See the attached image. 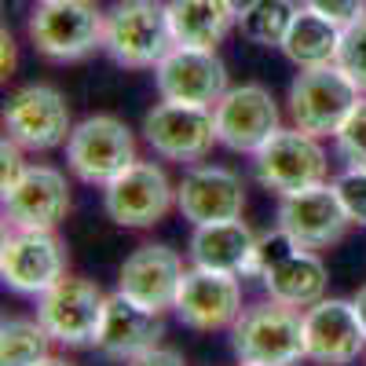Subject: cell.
<instances>
[{
	"instance_id": "e575fe53",
	"label": "cell",
	"mask_w": 366,
	"mask_h": 366,
	"mask_svg": "<svg viewBox=\"0 0 366 366\" xmlns=\"http://www.w3.org/2000/svg\"><path fill=\"white\" fill-rule=\"evenodd\" d=\"M227 4L234 8V15H242V11H249V8L257 4V0H227Z\"/></svg>"
},
{
	"instance_id": "30bf717a",
	"label": "cell",
	"mask_w": 366,
	"mask_h": 366,
	"mask_svg": "<svg viewBox=\"0 0 366 366\" xmlns=\"http://www.w3.org/2000/svg\"><path fill=\"white\" fill-rule=\"evenodd\" d=\"M253 158H257L253 162L257 179L279 198L319 187V183H326V172H330V158L319 147V139L300 129H279L271 136V143Z\"/></svg>"
},
{
	"instance_id": "484cf974",
	"label": "cell",
	"mask_w": 366,
	"mask_h": 366,
	"mask_svg": "<svg viewBox=\"0 0 366 366\" xmlns=\"http://www.w3.org/2000/svg\"><path fill=\"white\" fill-rule=\"evenodd\" d=\"M51 355V333L41 319H8L0 326V366H37Z\"/></svg>"
},
{
	"instance_id": "5bb4252c",
	"label": "cell",
	"mask_w": 366,
	"mask_h": 366,
	"mask_svg": "<svg viewBox=\"0 0 366 366\" xmlns=\"http://www.w3.org/2000/svg\"><path fill=\"white\" fill-rule=\"evenodd\" d=\"M279 227L304 249H330L348 234L352 217L337 194L333 183H319V187L282 194L279 198Z\"/></svg>"
},
{
	"instance_id": "9a60e30c",
	"label": "cell",
	"mask_w": 366,
	"mask_h": 366,
	"mask_svg": "<svg viewBox=\"0 0 366 366\" xmlns=\"http://www.w3.org/2000/svg\"><path fill=\"white\" fill-rule=\"evenodd\" d=\"M154 84L165 103L205 107L212 110L227 92V66L217 51L205 48H172L154 66Z\"/></svg>"
},
{
	"instance_id": "7402d4cb",
	"label": "cell",
	"mask_w": 366,
	"mask_h": 366,
	"mask_svg": "<svg viewBox=\"0 0 366 366\" xmlns=\"http://www.w3.org/2000/svg\"><path fill=\"white\" fill-rule=\"evenodd\" d=\"M257 253V234L249 224L224 220V224H202L191 234V264L209 271H227V274H249Z\"/></svg>"
},
{
	"instance_id": "277c9868",
	"label": "cell",
	"mask_w": 366,
	"mask_h": 366,
	"mask_svg": "<svg viewBox=\"0 0 366 366\" xmlns=\"http://www.w3.org/2000/svg\"><path fill=\"white\" fill-rule=\"evenodd\" d=\"M107 11L96 0H41L26 22L34 48L51 63H77L103 48Z\"/></svg>"
},
{
	"instance_id": "8fae6325",
	"label": "cell",
	"mask_w": 366,
	"mask_h": 366,
	"mask_svg": "<svg viewBox=\"0 0 366 366\" xmlns=\"http://www.w3.org/2000/svg\"><path fill=\"white\" fill-rule=\"evenodd\" d=\"M143 139L150 143L158 158L198 165L209 158L217 139V117L205 107H183V103H158L143 117Z\"/></svg>"
},
{
	"instance_id": "1f68e13d",
	"label": "cell",
	"mask_w": 366,
	"mask_h": 366,
	"mask_svg": "<svg viewBox=\"0 0 366 366\" xmlns=\"http://www.w3.org/2000/svg\"><path fill=\"white\" fill-rule=\"evenodd\" d=\"M125 366H187L183 362V355L176 352V348H150V352H143V355H136L132 362H125Z\"/></svg>"
},
{
	"instance_id": "8992f818",
	"label": "cell",
	"mask_w": 366,
	"mask_h": 366,
	"mask_svg": "<svg viewBox=\"0 0 366 366\" xmlns=\"http://www.w3.org/2000/svg\"><path fill=\"white\" fill-rule=\"evenodd\" d=\"M132 162H139L136 136L125 121H117L110 114L84 117L81 125H74V132L66 139V165L88 187H107Z\"/></svg>"
},
{
	"instance_id": "8d00e7d4",
	"label": "cell",
	"mask_w": 366,
	"mask_h": 366,
	"mask_svg": "<svg viewBox=\"0 0 366 366\" xmlns=\"http://www.w3.org/2000/svg\"><path fill=\"white\" fill-rule=\"evenodd\" d=\"M238 366H249V362H238Z\"/></svg>"
},
{
	"instance_id": "f546056e",
	"label": "cell",
	"mask_w": 366,
	"mask_h": 366,
	"mask_svg": "<svg viewBox=\"0 0 366 366\" xmlns=\"http://www.w3.org/2000/svg\"><path fill=\"white\" fill-rule=\"evenodd\" d=\"M304 8L326 15L330 22H337V26H348L359 15H366V0H304Z\"/></svg>"
},
{
	"instance_id": "d4e9b609",
	"label": "cell",
	"mask_w": 366,
	"mask_h": 366,
	"mask_svg": "<svg viewBox=\"0 0 366 366\" xmlns=\"http://www.w3.org/2000/svg\"><path fill=\"white\" fill-rule=\"evenodd\" d=\"M297 11L300 8L293 0H257L249 11L238 15V29H242V37L260 48H282Z\"/></svg>"
},
{
	"instance_id": "9c48e42d",
	"label": "cell",
	"mask_w": 366,
	"mask_h": 366,
	"mask_svg": "<svg viewBox=\"0 0 366 366\" xmlns=\"http://www.w3.org/2000/svg\"><path fill=\"white\" fill-rule=\"evenodd\" d=\"M66 274V246L55 231L11 227L0 246V279L22 297H41Z\"/></svg>"
},
{
	"instance_id": "4316f807",
	"label": "cell",
	"mask_w": 366,
	"mask_h": 366,
	"mask_svg": "<svg viewBox=\"0 0 366 366\" xmlns=\"http://www.w3.org/2000/svg\"><path fill=\"white\" fill-rule=\"evenodd\" d=\"M337 66L348 74V81L366 96V15L345 26L341 34V51H337Z\"/></svg>"
},
{
	"instance_id": "2e32d148",
	"label": "cell",
	"mask_w": 366,
	"mask_h": 366,
	"mask_svg": "<svg viewBox=\"0 0 366 366\" xmlns=\"http://www.w3.org/2000/svg\"><path fill=\"white\" fill-rule=\"evenodd\" d=\"M183 326H191L198 333H217V330H231L234 319L242 315V286L238 274L227 271H209V267H194L183 274L179 282V297L176 308Z\"/></svg>"
},
{
	"instance_id": "ba28073f",
	"label": "cell",
	"mask_w": 366,
	"mask_h": 366,
	"mask_svg": "<svg viewBox=\"0 0 366 366\" xmlns=\"http://www.w3.org/2000/svg\"><path fill=\"white\" fill-rule=\"evenodd\" d=\"M176 205V187L154 162H132L103 187V209L117 227H154Z\"/></svg>"
},
{
	"instance_id": "f1b7e54d",
	"label": "cell",
	"mask_w": 366,
	"mask_h": 366,
	"mask_svg": "<svg viewBox=\"0 0 366 366\" xmlns=\"http://www.w3.org/2000/svg\"><path fill=\"white\" fill-rule=\"evenodd\" d=\"M333 187H337L352 224L366 227V169H345L337 179H333Z\"/></svg>"
},
{
	"instance_id": "4fadbf2b",
	"label": "cell",
	"mask_w": 366,
	"mask_h": 366,
	"mask_svg": "<svg viewBox=\"0 0 366 366\" xmlns=\"http://www.w3.org/2000/svg\"><path fill=\"white\" fill-rule=\"evenodd\" d=\"M212 117H217V139L234 154H260L282 129L279 107L264 84L227 88L224 99L212 107Z\"/></svg>"
},
{
	"instance_id": "4dcf8cb0",
	"label": "cell",
	"mask_w": 366,
	"mask_h": 366,
	"mask_svg": "<svg viewBox=\"0 0 366 366\" xmlns=\"http://www.w3.org/2000/svg\"><path fill=\"white\" fill-rule=\"evenodd\" d=\"M29 165L22 162V147L15 143V139H8L4 136V143H0V191H11L15 183L22 179V172H26Z\"/></svg>"
},
{
	"instance_id": "ffe728a7",
	"label": "cell",
	"mask_w": 366,
	"mask_h": 366,
	"mask_svg": "<svg viewBox=\"0 0 366 366\" xmlns=\"http://www.w3.org/2000/svg\"><path fill=\"white\" fill-rule=\"evenodd\" d=\"M183 260L169 246H139L132 257H125L117 271V293L143 304L150 312H169L176 308L179 282H183Z\"/></svg>"
},
{
	"instance_id": "836d02e7",
	"label": "cell",
	"mask_w": 366,
	"mask_h": 366,
	"mask_svg": "<svg viewBox=\"0 0 366 366\" xmlns=\"http://www.w3.org/2000/svg\"><path fill=\"white\" fill-rule=\"evenodd\" d=\"M355 312H359V322H362V330H366V286L355 293Z\"/></svg>"
},
{
	"instance_id": "d6986e66",
	"label": "cell",
	"mask_w": 366,
	"mask_h": 366,
	"mask_svg": "<svg viewBox=\"0 0 366 366\" xmlns=\"http://www.w3.org/2000/svg\"><path fill=\"white\" fill-rule=\"evenodd\" d=\"M176 209L194 227L238 220L246 209V187L224 165H194L176 187Z\"/></svg>"
},
{
	"instance_id": "44dd1931",
	"label": "cell",
	"mask_w": 366,
	"mask_h": 366,
	"mask_svg": "<svg viewBox=\"0 0 366 366\" xmlns=\"http://www.w3.org/2000/svg\"><path fill=\"white\" fill-rule=\"evenodd\" d=\"M162 337H165L162 312L143 308V304L129 300L125 293L107 297L103 322H99V337H96V352H99L103 359L132 362L136 355L158 348Z\"/></svg>"
},
{
	"instance_id": "d6a6232c",
	"label": "cell",
	"mask_w": 366,
	"mask_h": 366,
	"mask_svg": "<svg viewBox=\"0 0 366 366\" xmlns=\"http://www.w3.org/2000/svg\"><path fill=\"white\" fill-rule=\"evenodd\" d=\"M0 44H4V51H0V66H4V77H11V70H15V41H11L8 29L0 34Z\"/></svg>"
},
{
	"instance_id": "cb8c5ba5",
	"label": "cell",
	"mask_w": 366,
	"mask_h": 366,
	"mask_svg": "<svg viewBox=\"0 0 366 366\" xmlns=\"http://www.w3.org/2000/svg\"><path fill=\"white\" fill-rule=\"evenodd\" d=\"M341 34H345V26L330 22L326 15H319L312 8H300L286 41H282V55L297 70L333 66L337 63V51H341Z\"/></svg>"
},
{
	"instance_id": "6da1fadb",
	"label": "cell",
	"mask_w": 366,
	"mask_h": 366,
	"mask_svg": "<svg viewBox=\"0 0 366 366\" xmlns=\"http://www.w3.org/2000/svg\"><path fill=\"white\" fill-rule=\"evenodd\" d=\"M249 274H257L264 282L271 300H282L290 308H304V312L326 297V282H330L326 264L315 257V249L297 246L282 227L257 238Z\"/></svg>"
},
{
	"instance_id": "603a6c76",
	"label": "cell",
	"mask_w": 366,
	"mask_h": 366,
	"mask_svg": "<svg viewBox=\"0 0 366 366\" xmlns=\"http://www.w3.org/2000/svg\"><path fill=\"white\" fill-rule=\"evenodd\" d=\"M169 22L176 48H205L217 51L231 26L238 22L227 0H169Z\"/></svg>"
},
{
	"instance_id": "d590c367",
	"label": "cell",
	"mask_w": 366,
	"mask_h": 366,
	"mask_svg": "<svg viewBox=\"0 0 366 366\" xmlns=\"http://www.w3.org/2000/svg\"><path fill=\"white\" fill-rule=\"evenodd\" d=\"M37 366H74L70 359H59V355H48V359H41Z\"/></svg>"
},
{
	"instance_id": "e0dca14e",
	"label": "cell",
	"mask_w": 366,
	"mask_h": 366,
	"mask_svg": "<svg viewBox=\"0 0 366 366\" xmlns=\"http://www.w3.org/2000/svg\"><path fill=\"white\" fill-rule=\"evenodd\" d=\"M366 348L355 300H319L304 312V352L319 366H348Z\"/></svg>"
},
{
	"instance_id": "3957f363",
	"label": "cell",
	"mask_w": 366,
	"mask_h": 366,
	"mask_svg": "<svg viewBox=\"0 0 366 366\" xmlns=\"http://www.w3.org/2000/svg\"><path fill=\"white\" fill-rule=\"evenodd\" d=\"M231 352L249 366H293L304 352V315L282 300L246 308L231 326Z\"/></svg>"
},
{
	"instance_id": "ac0fdd59",
	"label": "cell",
	"mask_w": 366,
	"mask_h": 366,
	"mask_svg": "<svg viewBox=\"0 0 366 366\" xmlns=\"http://www.w3.org/2000/svg\"><path fill=\"white\" fill-rule=\"evenodd\" d=\"M70 212V183L51 165H29L4 194V217L11 227L55 231Z\"/></svg>"
},
{
	"instance_id": "52a82bcc",
	"label": "cell",
	"mask_w": 366,
	"mask_h": 366,
	"mask_svg": "<svg viewBox=\"0 0 366 366\" xmlns=\"http://www.w3.org/2000/svg\"><path fill=\"white\" fill-rule=\"evenodd\" d=\"M107 293L77 274H63L48 293L37 297V319L63 348H96Z\"/></svg>"
},
{
	"instance_id": "7a4b0ae2",
	"label": "cell",
	"mask_w": 366,
	"mask_h": 366,
	"mask_svg": "<svg viewBox=\"0 0 366 366\" xmlns=\"http://www.w3.org/2000/svg\"><path fill=\"white\" fill-rule=\"evenodd\" d=\"M176 48L165 0H117L107 11L103 51L117 66L154 70Z\"/></svg>"
},
{
	"instance_id": "83f0119b",
	"label": "cell",
	"mask_w": 366,
	"mask_h": 366,
	"mask_svg": "<svg viewBox=\"0 0 366 366\" xmlns=\"http://www.w3.org/2000/svg\"><path fill=\"white\" fill-rule=\"evenodd\" d=\"M333 147H337V158L345 162V169H366V96L355 103L341 132L333 136Z\"/></svg>"
},
{
	"instance_id": "7c38bea8",
	"label": "cell",
	"mask_w": 366,
	"mask_h": 366,
	"mask_svg": "<svg viewBox=\"0 0 366 366\" xmlns=\"http://www.w3.org/2000/svg\"><path fill=\"white\" fill-rule=\"evenodd\" d=\"M4 132L22 150H55L74 132L66 96L51 84H26L4 107Z\"/></svg>"
},
{
	"instance_id": "5b68a950",
	"label": "cell",
	"mask_w": 366,
	"mask_h": 366,
	"mask_svg": "<svg viewBox=\"0 0 366 366\" xmlns=\"http://www.w3.org/2000/svg\"><path fill=\"white\" fill-rule=\"evenodd\" d=\"M362 99V92L348 81V74L333 63V66H312L300 70L290 84V121L293 129L308 132L315 139L337 136L355 103Z\"/></svg>"
}]
</instances>
